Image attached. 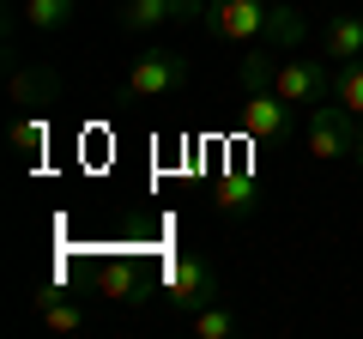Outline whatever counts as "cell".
Instances as JSON below:
<instances>
[{"label": "cell", "mask_w": 363, "mask_h": 339, "mask_svg": "<svg viewBox=\"0 0 363 339\" xmlns=\"http://www.w3.org/2000/svg\"><path fill=\"white\" fill-rule=\"evenodd\" d=\"M206 37L236 43V49H297L303 43V18L291 0H206Z\"/></svg>", "instance_id": "obj_1"}, {"label": "cell", "mask_w": 363, "mask_h": 339, "mask_svg": "<svg viewBox=\"0 0 363 339\" xmlns=\"http://www.w3.org/2000/svg\"><path fill=\"white\" fill-rule=\"evenodd\" d=\"M182 85H188V55L182 49H145L140 61L128 67V79H121V104H152V97H176Z\"/></svg>", "instance_id": "obj_2"}, {"label": "cell", "mask_w": 363, "mask_h": 339, "mask_svg": "<svg viewBox=\"0 0 363 339\" xmlns=\"http://www.w3.org/2000/svg\"><path fill=\"white\" fill-rule=\"evenodd\" d=\"M357 128L363 121L351 116L345 104H315L309 121H303V152H309L315 164H339V157L357 152Z\"/></svg>", "instance_id": "obj_3"}, {"label": "cell", "mask_w": 363, "mask_h": 339, "mask_svg": "<svg viewBox=\"0 0 363 339\" xmlns=\"http://www.w3.org/2000/svg\"><path fill=\"white\" fill-rule=\"evenodd\" d=\"M272 91L297 109H315L333 97V61L327 55H291V61H272Z\"/></svg>", "instance_id": "obj_4"}, {"label": "cell", "mask_w": 363, "mask_h": 339, "mask_svg": "<svg viewBox=\"0 0 363 339\" xmlns=\"http://www.w3.org/2000/svg\"><path fill=\"white\" fill-rule=\"evenodd\" d=\"M164 297L176 303L182 315L218 303V297H224V291H218V267H212L206 255H176V261L164 267Z\"/></svg>", "instance_id": "obj_5"}, {"label": "cell", "mask_w": 363, "mask_h": 339, "mask_svg": "<svg viewBox=\"0 0 363 339\" xmlns=\"http://www.w3.org/2000/svg\"><path fill=\"white\" fill-rule=\"evenodd\" d=\"M242 133L260 140V145H285L291 133H297V104H285L272 85H248V97H242Z\"/></svg>", "instance_id": "obj_6"}, {"label": "cell", "mask_w": 363, "mask_h": 339, "mask_svg": "<svg viewBox=\"0 0 363 339\" xmlns=\"http://www.w3.org/2000/svg\"><path fill=\"white\" fill-rule=\"evenodd\" d=\"M206 0H121L116 25L121 30H157V25H200Z\"/></svg>", "instance_id": "obj_7"}, {"label": "cell", "mask_w": 363, "mask_h": 339, "mask_svg": "<svg viewBox=\"0 0 363 339\" xmlns=\"http://www.w3.org/2000/svg\"><path fill=\"white\" fill-rule=\"evenodd\" d=\"M6 97H13L25 116H49L55 97H61V79H55V67H13V79H6Z\"/></svg>", "instance_id": "obj_8"}, {"label": "cell", "mask_w": 363, "mask_h": 339, "mask_svg": "<svg viewBox=\"0 0 363 339\" xmlns=\"http://www.w3.org/2000/svg\"><path fill=\"white\" fill-rule=\"evenodd\" d=\"M97 297L109 303H145V273L133 255H109L104 267H97Z\"/></svg>", "instance_id": "obj_9"}, {"label": "cell", "mask_w": 363, "mask_h": 339, "mask_svg": "<svg viewBox=\"0 0 363 339\" xmlns=\"http://www.w3.org/2000/svg\"><path fill=\"white\" fill-rule=\"evenodd\" d=\"M321 55H327L333 67L363 61V13H333V18H327V43H321Z\"/></svg>", "instance_id": "obj_10"}, {"label": "cell", "mask_w": 363, "mask_h": 339, "mask_svg": "<svg viewBox=\"0 0 363 339\" xmlns=\"http://www.w3.org/2000/svg\"><path fill=\"white\" fill-rule=\"evenodd\" d=\"M30 309H37V321L49 327V333H85V303L61 297V291H49V285L30 297Z\"/></svg>", "instance_id": "obj_11"}, {"label": "cell", "mask_w": 363, "mask_h": 339, "mask_svg": "<svg viewBox=\"0 0 363 339\" xmlns=\"http://www.w3.org/2000/svg\"><path fill=\"white\" fill-rule=\"evenodd\" d=\"M18 18H25L37 37H61V30L79 18V0H25V6H18Z\"/></svg>", "instance_id": "obj_12"}, {"label": "cell", "mask_w": 363, "mask_h": 339, "mask_svg": "<svg viewBox=\"0 0 363 339\" xmlns=\"http://www.w3.org/2000/svg\"><path fill=\"white\" fill-rule=\"evenodd\" d=\"M188 327H194L200 339H230L242 321H236V309H230V303H206V309H194V315H188Z\"/></svg>", "instance_id": "obj_13"}, {"label": "cell", "mask_w": 363, "mask_h": 339, "mask_svg": "<svg viewBox=\"0 0 363 339\" xmlns=\"http://www.w3.org/2000/svg\"><path fill=\"white\" fill-rule=\"evenodd\" d=\"M333 104H345L351 116L363 121V61H345V67H333Z\"/></svg>", "instance_id": "obj_14"}, {"label": "cell", "mask_w": 363, "mask_h": 339, "mask_svg": "<svg viewBox=\"0 0 363 339\" xmlns=\"http://www.w3.org/2000/svg\"><path fill=\"white\" fill-rule=\"evenodd\" d=\"M13 145H18V152H30V157L49 152V116H18L13 121Z\"/></svg>", "instance_id": "obj_15"}, {"label": "cell", "mask_w": 363, "mask_h": 339, "mask_svg": "<svg viewBox=\"0 0 363 339\" xmlns=\"http://www.w3.org/2000/svg\"><path fill=\"white\" fill-rule=\"evenodd\" d=\"M218 206H224V212H248V206H255V182H248L242 170L218 182Z\"/></svg>", "instance_id": "obj_16"}, {"label": "cell", "mask_w": 363, "mask_h": 339, "mask_svg": "<svg viewBox=\"0 0 363 339\" xmlns=\"http://www.w3.org/2000/svg\"><path fill=\"white\" fill-rule=\"evenodd\" d=\"M351 157H357V170H363V128H357V152H351Z\"/></svg>", "instance_id": "obj_17"}]
</instances>
